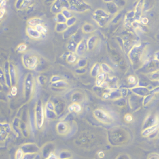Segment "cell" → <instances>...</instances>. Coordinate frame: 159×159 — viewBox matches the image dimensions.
Returning a JSON list of instances; mask_svg holds the SVG:
<instances>
[{
    "label": "cell",
    "instance_id": "obj_1",
    "mask_svg": "<svg viewBox=\"0 0 159 159\" xmlns=\"http://www.w3.org/2000/svg\"><path fill=\"white\" fill-rule=\"evenodd\" d=\"M69 3V10L76 12H84L91 9V7L83 0H68Z\"/></svg>",
    "mask_w": 159,
    "mask_h": 159
},
{
    "label": "cell",
    "instance_id": "obj_2",
    "mask_svg": "<svg viewBox=\"0 0 159 159\" xmlns=\"http://www.w3.org/2000/svg\"><path fill=\"white\" fill-rule=\"evenodd\" d=\"M22 61H23L24 65L26 67L27 69H34L37 66L38 59L34 55H32V54H30V53H26L22 57Z\"/></svg>",
    "mask_w": 159,
    "mask_h": 159
},
{
    "label": "cell",
    "instance_id": "obj_3",
    "mask_svg": "<svg viewBox=\"0 0 159 159\" xmlns=\"http://www.w3.org/2000/svg\"><path fill=\"white\" fill-rule=\"evenodd\" d=\"M35 119H36V125L38 128H41L43 126L44 119H45V112H44L43 106L39 102L37 105L36 111H35Z\"/></svg>",
    "mask_w": 159,
    "mask_h": 159
},
{
    "label": "cell",
    "instance_id": "obj_4",
    "mask_svg": "<svg viewBox=\"0 0 159 159\" xmlns=\"http://www.w3.org/2000/svg\"><path fill=\"white\" fill-rule=\"evenodd\" d=\"M94 116H96L97 119H99L100 122L104 123H111L113 122V118L109 114L103 110L97 109L94 111Z\"/></svg>",
    "mask_w": 159,
    "mask_h": 159
},
{
    "label": "cell",
    "instance_id": "obj_5",
    "mask_svg": "<svg viewBox=\"0 0 159 159\" xmlns=\"http://www.w3.org/2000/svg\"><path fill=\"white\" fill-rule=\"evenodd\" d=\"M141 54H142V48L140 46H135L133 48L132 50L130 53V58L132 60L133 63L138 61L140 59Z\"/></svg>",
    "mask_w": 159,
    "mask_h": 159
},
{
    "label": "cell",
    "instance_id": "obj_6",
    "mask_svg": "<svg viewBox=\"0 0 159 159\" xmlns=\"http://www.w3.org/2000/svg\"><path fill=\"white\" fill-rule=\"evenodd\" d=\"M32 88H33V79L31 74H29L25 81V93L26 96H30L31 94Z\"/></svg>",
    "mask_w": 159,
    "mask_h": 159
},
{
    "label": "cell",
    "instance_id": "obj_7",
    "mask_svg": "<svg viewBox=\"0 0 159 159\" xmlns=\"http://www.w3.org/2000/svg\"><path fill=\"white\" fill-rule=\"evenodd\" d=\"M26 33L31 38H33V39H39L41 36V34L35 28H33V27H27Z\"/></svg>",
    "mask_w": 159,
    "mask_h": 159
},
{
    "label": "cell",
    "instance_id": "obj_8",
    "mask_svg": "<svg viewBox=\"0 0 159 159\" xmlns=\"http://www.w3.org/2000/svg\"><path fill=\"white\" fill-rule=\"evenodd\" d=\"M132 91L139 96H146L149 93V90L144 87H136L133 88Z\"/></svg>",
    "mask_w": 159,
    "mask_h": 159
},
{
    "label": "cell",
    "instance_id": "obj_9",
    "mask_svg": "<svg viewBox=\"0 0 159 159\" xmlns=\"http://www.w3.org/2000/svg\"><path fill=\"white\" fill-rule=\"evenodd\" d=\"M143 0L139 1L138 5L136 6L135 11V21H139L142 15V12H143Z\"/></svg>",
    "mask_w": 159,
    "mask_h": 159
},
{
    "label": "cell",
    "instance_id": "obj_10",
    "mask_svg": "<svg viewBox=\"0 0 159 159\" xmlns=\"http://www.w3.org/2000/svg\"><path fill=\"white\" fill-rule=\"evenodd\" d=\"M158 124V117H148L147 119L146 120V123H144V126H143V129H146L150 126H154Z\"/></svg>",
    "mask_w": 159,
    "mask_h": 159
},
{
    "label": "cell",
    "instance_id": "obj_11",
    "mask_svg": "<svg viewBox=\"0 0 159 159\" xmlns=\"http://www.w3.org/2000/svg\"><path fill=\"white\" fill-rule=\"evenodd\" d=\"M63 10V8L61 7V4H60V0H56L54 3H53V6H52V8H51V11L54 14H57L61 12V10Z\"/></svg>",
    "mask_w": 159,
    "mask_h": 159
},
{
    "label": "cell",
    "instance_id": "obj_12",
    "mask_svg": "<svg viewBox=\"0 0 159 159\" xmlns=\"http://www.w3.org/2000/svg\"><path fill=\"white\" fill-rule=\"evenodd\" d=\"M158 125L157 124V125H154V126H150V127H148V128H146V129H144V130L142 133V135L144 137H146V136H149L150 135H152L153 133L157 131V130H158Z\"/></svg>",
    "mask_w": 159,
    "mask_h": 159
},
{
    "label": "cell",
    "instance_id": "obj_13",
    "mask_svg": "<svg viewBox=\"0 0 159 159\" xmlns=\"http://www.w3.org/2000/svg\"><path fill=\"white\" fill-rule=\"evenodd\" d=\"M105 80H106V74L103 73H99L96 76V85L98 87H101L103 82L105 81Z\"/></svg>",
    "mask_w": 159,
    "mask_h": 159
},
{
    "label": "cell",
    "instance_id": "obj_14",
    "mask_svg": "<svg viewBox=\"0 0 159 159\" xmlns=\"http://www.w3.org/2000/svg\"><path fill=\"white\" fill-rule=\"evenodd\" d=\"M94 18L96 21V22L99 24L100 26H103L105 24L108 22L109 18H105V17H100V16H96L94 15Z\"/></svg>",
    "mask_w": 159,
    "mask_h": 159
},
{
    "label": "cell",
    "instance_id": "obj_15",
    "mask_svg": "<svg viewBox=\"0 0 159 159\" xmlns=\"http://www.w3.org/2000/svg\"><path fill=\"white\" fill-rule=\"evenodd\" d=\"M85 48H86L85 43L83 41H81L79 42V44L77 45V47H76V53L77 55H82L84 52V50H85Z\"/></svg>",
    "mask_w": 159,
    "mask_h": 159
},
{
    "label": "cell",
    "instance_id": "obj_16",
    "mask_svg": "<svg viewBox=\"0 0 159 159\" xmlns=\"http://www.w3.org/2000/svg\"><path fill=\"white\" fill-rule=\"evenodd\" d=\"M56 128H57V130L60 134H65L68 130V126L64 122H60L57 126H56Z\"/></svg>",
    "mask_w": 159,
    "mask_h": 159
},
{
    "label": "cell",
    "instance_id": "obj_17",
    "mask_svg": "<svg viewBox=\"0 0 159 159\" xmlns=\"http://www.w3.org/2000/svg\"><path fill=\"white\" fill-rule=\"evenodd\" d=\"M41 20L40 18H32V19H30L28 21L29 26L33 27V28H35L37 26L41 25Z\"/></svg>",
    "mask_w": 159,
    "mask_h": 159
},
{
    "label": "cell",
    "instance_id": "obj_18",
    "mask_svg": "<svg viewBox=\"0 0 159 159\" xmlns=\"http://www.w3.org/2000/svg\"><path fill=\"white\" fill-rule=\"evenodd\" d=\"M69 111H75V112H80L81 111V106L78 103H75L71 104L69 107Z\"/></svg>",
    "mask_w": 159,
    "mask_h": 159
},
{
    "label": "cell",
    "instance_id": "obj_19",
    "mask_svg": "<svg viewBox=\"0 0 159 159\" xmlns=\"http://www.w3.org/2000/svg\"><path fill=\"white\" fill-rule=\"evenodd\" d=\"M107 10H108L109 14H115L118 10V7L113 2L108 3V4H107Z\"/></svg>",
    "mask_w": 159,
    "mask_h": 159
},
{
    "label": "cell",
    "instance_id": "obj_20",
    "mask_svg": "<svg viewBox=\"0 0 159 159\" xmlns=\"http://www.w3.org/2000/svg\"><path fill=\"white\" fill-rule=\"evenodd\" d=\"M96 37L92 36L90 37L88 39V50H92L93 48L95 47V45H96Z\"/></svg>",
    "mask_w": 159,
    "mask_h": 159
},
{
    "label": "cell",
    "instance_id": "obj_21",
    "mask_svg": "<svg viewBox=\"0 0 159 159\" xmlns=\"http://www.w3.org/2000/svg\"><path fill=\"white\" fill-rule=\"evenodd\" d=\"M77 45L78 44L75 42L73 40H70V42L68 45V49L69 50L70 52H72V53H75L76 52V47H77Z\"/></svg>",
    "mask_w": 159,
    "mask_h": 159
},
{
    "label": "cell",
    "instance_id": "obj_22",
    "mask_svg": "<svg viewBox=\"0 0 159 159\" xmlns=\"http://www.w3.org/2000/svg\"><path fill=\"white\" fill-rule=\"evenodd\" d=\"M45 115L48 119H53L56 117V114L54 111H50V110L46 109L45 110Z\"/></svg>",
    "mask_w": 159,
    "mask_h": 159
},
{
    "label": "cell",
    "instance_id": "obj_23",
    "mask_svg": "<svg viewBox=\"0 0 159 159\" xmlns=\"http://www.w3.org/2000/svg\"><path fill=\"white\" fill-rule=\"evenodd\" d=\"M99 69H100V66H99L98 64H96L94 66H93L92 69L91 71V75L92 77H96L97 75L99 73Z\"/></svg>",
    "mask_w": 159,
    "mask_h": 159
},
{
    "label": "cell",
    "instance_id": "obj_24",
    "mask_svg": "<svg viewBox=\"0 0 159 159\" xmlns=\"http://www.w3.org/2000/svg\"><path fill=\"white\" fill-rule=\"evenodd\" d=\"M68 26L65 23H57L56 27V30L57 32H64L67 30Z\"/></svg>",
    "mask_w": 159,
    "mask_h": 159
},
{
    "label": "cell",
    "instance_id": "obj_25",
    "mask_svg": "<svg viewBox=\"0 0 159 159\" xmlns=\"http://www.w3.org/2000/svg\"><path fill=\"white\" fill-rule=\"evenodd\" d=\"M66 18L64 17V15L61 13H58L56 14V21L58 23H65L66 22Z\"/></svg>",
    "mask_w": 159,
    "mask_h": 159
},
{
    "label": "cell",
    "instance_id": "obj_26",
    "mask_svg": "<svg viewBox=\"0 0 159 159\" xmlns=\"http://www.w3.org/2000/svg\"><path fill=\"white\" fill-rule=\"evenodd\" d=\"M76 22V18H75V17H71L70 18H69V19L66 20V22H65V24H66V26L68 27H71V26H73L74 25H75V23Z\"/></svg>",
    "mask_w": 159,
    "mask_h": 159
},
{
    "label": "cell",
    "instance_id": "obj_27",
    "mask_svg": "<svg viewBox=\"0 0 159 159\" xmlns=\"http://www.w3.org/2000/svg\"><path fill=\"white\" fill-rule=\"evenodd\" d=\"M100 69L102 70V73H105V74L111 72V68H110L107 65H106V64H102V65H100Z\"/></svg>",
    "mask_w": 159,
    "mask_h": 159
},
{
    "label": "cell",
    "instance_id": "obj_28",
    "mask_svg": "<svg viewBox=\"0 0 159 159\" xmlns=\"http://www.w3.org/2000/svg\"><path fill=\"white\" fill-rule=\"evenodd\" d=\"M60 13L63 14L64 17H65L66 19H69L71 17H73L72 16V14H71V12H70V10H69V9H63V10H61Z\"/></svg>",
    "mask_w": 159,
    "mask_h": 159
},
{
    "label": "cell",
    "instance_id": "obj_29",
    "mask_svg": "<svg viewBox=\"0 0 159 159\" xmlns=\"http://www.w3.org/2000/svg\"><path fill=\"white\" fill-rule=\"evenodd\" d=\"M76 60V56H75V54L73 53H70L69 56H67V61L69 63H75Z\"/></svg>",
    "mask_w": 159,
    "mask_h": 159
},
{
    "label": "cell",
    "instance_id": "obj_30",
    "mask_svg": "<svg viewBox=\"0 0 159 159\" xmlns=\"http://www.w3.org/2000/svg\"><path fill=\"white\" fill-rule=\"evenodd\" d=\"M93 26L89 24H85L83 27V31L84 33H90L91 31H92Z\"/></svg>",
    "mask_w": 159,
    "mask_h": 159
},
{
    "label": "cell",
    "instance_id": "obj_31",
    "mask_svg": "<svg viewBox=\"0 0 159 159\" xmlns=\"http://www.w3.org/2000/svg\"><path fill=\"white\" fill-rule=\"evenodd\" d=\"M53 86L57 87V88H65V86H67V84L63 80H59L56 83H53Z\"/></svg>",
    "mask_w": 159,
    "mask_h": 159
},
{
    "label": "cell",
    "instance_id": "obj_32",
    "mask_svg": "<svg viewBox=\"0 0 159 159\" xmlns=\"http://www.w3.org/2000/svg\"><path fill=\"white\" fill-rule=\"evenodd\" d=\"M35 29H36L41 34H44V33H46V29L43 26H41V25L37 26L35 27Z\"/></svg>",
    "mask_w": 159,
    "mask_h": 159
},
{
    "label": "cell",
    "instance_id": "obj_33",
    "mask_svg": "<svg viewBox=\"0 0 159 159\" xmlns=\"http://www.w3.org/2000/svg\"><path fill=\"white\" fill-rule=\"evenodd\" d=\"M153 97H154V95L151 94V95H147L146 96H145V99L143 100V103H144V105H146V104H148V103L151 101L153 99Z\"/></svg>",
    "mask_w": 159,
    "mask_h": 159
},
{
    "label": "cell",
    "instance_id": "obj_34",
    "mask_svg": "<svg viewBox=\"0 0 159 159\" xmlns=\"http://www.w3.org/2000/svg\"><path fill=\"white\" fill-rule=\"evenodd\" d=\"M113 3L116 4L117 7H123L125 4V1L124 0H113Z\"/></svg>",
    "mask_w": 159,
    "mask_h": 159
},
{
    "label": "cell",
    "instance_id": "obj_35",
    "mask_svg": "<svg viewBox=\"0 0 159 159\" xmlns=\"http://www.w3.org/2000/svg\"><path fill=\"white\" fill-rule=\"evenodd\" d=\"M10 74H11V77H13L11 79V81L13 83H14L15 82V71H14V69L13 67L10 68Z\"/></svg>",
    "mask_w": 159,
    "mask_h": 159
},
{
    "label": "cell",
    "instance_id": "obj_36",
    "mask_svg": "<svg viewBox=\"0 0 159 159\" xmlns=\"http://www.w3.org/2000/svg\"><path fill=\"white\" fill-rule=\"evenodd\" d=\"M46 109L50 110V111H54V110H55V107H54V105H53V103H51V102H49V103L46 104Z\"/></svg>",
    "mask_w": 159,
    "mask_h": 159
},
{
    "label": "cell",
    "instance_id": "obj_37",
    "mask_svg": "<svg viewBox=\"0 0 159 159\" xmlns=\"http://www.w3.org/2000/svg\"><path fill=\"white\" fill-rule=\"evenodd\" d=\"M23 158V152L22 150L18 149L16 153V159H22Z\"/></svg>",
    "mask_w": 159,
    "mask_h": 159
},
{
    "label": "cell",
    "instance_id": "obj_38",
    "mask_svg": "<svg viewBox=\"0 0 159 159\" xmlns=\"http://www.w3.org/2000/svg\"><path fill=\"white\" fill-rule=\"evenodd\" d=\"M26 50V46L25 44H21V45L18 46V50L19 52H24Z\"/></svg>",
    "mask_w": 159,
    "mask_h": 159
},
{
    "label": "cell",
    "instance_id": "obj_39",
    "mask_svg": "<svg viewBox=\"0 0 159 159\" xmlns=\"http://www.w3.org/2000/svg\"><path fill=\"white\" fill-rule=\"evenodd\" d=\"M150 75H151V78H150V79L156 80H158V71L154 72V73H151Z\"/></svg>",
    "mask_w": 159,
    "mask_h": 159
},
{
    "label": "cell",
    "instance_id": "obj_40",
    "mask_svg": "<svg viewBox=\"0 0 159 159\" xmlns=\"http://www.w3.org/2000/svg\"><path fill=\"white\" fill-rule=\"evenodd\" d=\"M87 64V60L85 59H80L78 62V65L80 67H83L85 65Z\"/></svg>",
    "mask_w": 159,
    "mask_h": 159
},
{
    "label": "cell",
    "instance_id": "obj_41",
    "mask_svg": "<svg viewBox=\"0 0 159 159\" xmlns=\"http://www.w3.org/2000/svg\"><path fill=\"white\" fill-rule=\"evenodd\" d=\"M139 20H140V22H141L142 24H143V25H146V24L148 23V22H149L148 18H146V17H144V18H141Z\"/></svg>",
    "mask_w": 159,
    "mask_h": 159
},
{
    "label": "cell",
    "instance_id": "obj_42",
    "mask_svg": "<svg viewBox=\"0 0 159 159\" xmlns=\"http://www.w3.org/2000/svg\"><path fill=\"white\" fill-rule=\"evenodd\" d=\"M59 80H61V78H60V76H53V78L51 79V81H52L53 83H56V82L59 81Z\"/></svg>",
    "mask_w": 159,
    "mask_h": 159
},
{
    "label": "cell",
    "instance_id": "obj_43",
    "mask_svg": "<svg viewBox=\"0 0 159 159\" xmlns=\"http://www.w3.org/2000/svg\"><path fill=\"white\" fill-rule=\"evenodd\" d=\"M24 0H18L16 2V8L17 9H19L22 7V5L23 3Z\"/></svg>",
    "mask_w": 159,
    "mask_h": 159
},
{
    "label": "cell",
    "instance_id": "obj_44",
    "mask_svg": "<svg viewBox=\"0 0 159 159\" xmlns=\"http://www.w3.org/2000/svg\"><path fill=\"white\" fill-rule=\"evenodd\" d=\"M128 82H129L130 84L135 83V77L133 76H130L129 77H128Z\"/></svg>",
    "mask_w": 159,
    "mask_h": 159
},
{
    "label": "cell",
    "instance_id": "obj_45",
    "mask_svg": "<svg viewBox=\"0 0 159 159\" xmlns=\"http://www.w3.org/2000/svg\"><path fill=\"white\" fill-rule=\"evenodd\" d=\"M17 88L15 86H13V88H11V95H12V96H15L17 95V92H17Z\"/></svg>",
    "mask_w": 159,
    "mask_h": 159
},
{
    "label": "cell",
    "instance_id": "obj_46",
    "mask_svg": "<svg viewBox=\"0 0 159 159\" xmlns=\"http://www.w3.org/2000/svg\"><path fill=\"white\" fill-rule=\"evenodd\" d=\"M127 93H128V90L126 88H123V89L121 90V96L123 97H125L127 95Z\"/></svg>",
    "mask_w": 159,
    "mask_h": 159
},
{
    "label": "cell",
    "instance_id": "obj_47",
    "mask_svg": "<svg viewBox=\"0 0 159 159\" xmlns=\"http://www.w3.org/2000/svg\"><path fill=\"white\" fill-rule=\"evenodd\" d=\"M125 120L126 122H131L133 120V117L130 115H126L125 116Z\"/></svg>",
    "mask_w": 159,
    "mask_h": 159
},
{
    "label": "cell",
    "instance_id": "obj_48",
    "mask_svg": "<svg viewBox=\"0 0 159 159\" xmlns=\"http://www.w3.org/2000/svg\"><path fill=\"white\" fill-rule=\"evenodd\" d=\"M5 14V9L4 8H0V18H2L3 17Z\"/></svg>",
    "mask_w": 159,
    "mask_h": 159
},
{
    "label": "cell",
    "instance_id": "obj_49",
    "mask_svg": "<svg viewBox=\"0 0 159 159\" xmlns=\"http://www.w3.org/2000/svg\"><path fill=\"white\" fill-rule=\"evenodd\" d=\"M158 88L157 87L153 91V94H154V93H158Z\"/></svg>",
    "mask_w": 159,
    "mask_h": 159
},
{
    "label": "cell",
    "instance_id": "obj_50",
    "mask_svg": "<svg viewBox=\"0 0 159 159\" xmlns=\"http://www.w3.org/2000/svg\"><path fill=\"white\" fill-rule=\"evenodd\" d=\"M103 156H104V155H103V152H99V158H103Z\"/></svg>",
    "mask_w": 159,
    "mask_h": 159
},
{
    "label": "cell",
    "instance_id": "obj_51",
    "mask_svg": "<svg viewBox=\"0 0 159 159\" xmlns=\"http://www.w3.org/2000/svg\"><path fill=\"white\" fill-rule=\"evenodd\" d=\"M104 2H106V3H111L113 2V0H103Z\"/></svg>",
    "mask_w": 159,
    "mask_h": 159
},
{
    "label": "cell",
    "instance_id": "obj_52",
    "mask_svg": "<svg viewBox=\"0 0 159 159\" xmlns=\"http://www.w3.org/2000/svg\"><path fill=\"white\" fill-rule=\"evenodd\" d=\"M158 52H157V53H156V54H155V60H158Z\"/></svg>",
    "mask_w": 159,
    "mask_h": 159
},
{
    "label": "cell",
    "instance_id": "obj_53",
    "mask_svg": "<svg viewBox=\"0 0 159 159\" xmlns=\"http://www.w3.org/2000/svg\"><path fill=\"white\" fill-rule=\"evenodd\" d=\"M49 1H51V2H53V1H56V0H46V2H49Z\"/></svg>",
    "mask_w": 159,
    "mask_h": 159
},
{
    "label": "cell",
    "instance_id": "obj_54",
    "mask_svg": "<svg viewBox=\"0 0 159 159\" xmlns=\"http://www.w3.org/2000/svg\"><path fill=\"white\" fill-rule=\"evenodd\" d=\"M3 1H4V0H0V3H3Z\"/></svg>",
    "mask_w": 159,
    "mask_h": 159
}]
</instances>
